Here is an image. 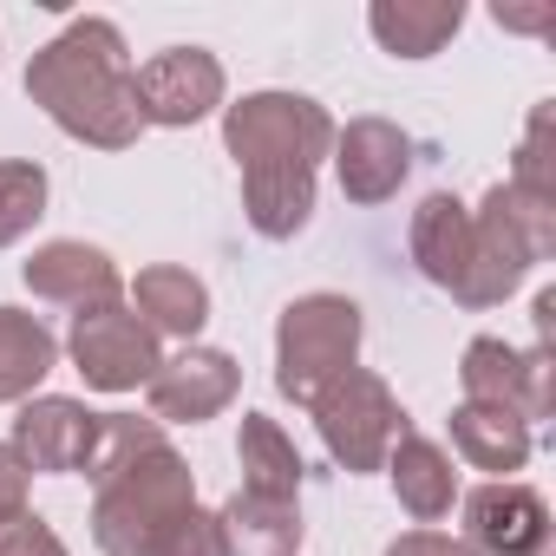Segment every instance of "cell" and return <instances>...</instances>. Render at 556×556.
Masks as SVG:
<instances>
[{
    "label": "cell",
    "instance_id": "obj_6",
    "mask_svg": "<svg viewBox=\"0 0 556 556\" xmlns=\"http://www.w3.org/2000/svg\"><path fill=\"white\" fill-rule=\"evenodd\" d=\"M308 413H315L321 445H328V458L341 471H387V452L400 445V432H413L393 387L380 374H367V367H348Z\"/></svg>",
    "mask_w": 556,
    "mask_h": 556
},
{
    "label": "cell",
    "instance_id": "obj_9",
    "mask_svg": "<svg viewBox=\"0 0 556 556\" xmlns=\"http://www.w3.org/2000/svg\"><path fill=\"white\" fill-rule=\"evenodd\" d=\"M131 99L144 125H170V131L203 125L223 105V60L203 47H164L131 73Z\"/></svg>",
    "mask_w": 556,
    "mask_h": 556
},
{
    "label": "cell",
    "instance_id": "obj_8",
    "mask_svg": "<svg viewBox=\"0 0 556 556\" xmlns=\"http://www.w3.org/2000/svg\"><path fill=\"white\" fill-rule=\"evenodd\" d=\"M66 354H73V367L86 374V387H99V393H138V387H151V374L164 367L157 334H151L125 302H105V308L73 315Z\"/></svg>",
    "mask_w": 556,
    "mask_h": 556
},
{
    "label": "cell",
    "instance_id": "obj_15",
    "mask_svg": "<svg viewBox=\"0 0 556 556\" xmlns=\"http://www.w3.org/2000/svg\"><path fill=\"white\" fill-rule=\"evenodd\" d=\"M406 242H413V262H419L426 282L445 289V295L458 302L465 268H471V203H458L452 190H432V197L413 210Z\"/></svg>",
    "mask_w": 556,
    "mask_h": 556
},
{
    "label": "cell",
    "instance_id": "obj_25",
    "mask_svg": "<svg viewBox=\"0 0 556 556\" xmlns=\"http://www.w3.org/2000/svg\"><path fill=\"white\" fill-rule=\"evenodd\" d=\"M0 556H73V549L60 543V530H53L47 517L21 510V517L0 523Z\"/></svg>",
    "mask_w": 556,
    "mask_h": 556
},
{
    "label": "cell",
    "instance_id": "obj_26",
    "mask_svg": "<svg viewBox=\"0 0 556 556\" xmlns=\"http://www.w3.org/2000/svg\"><path fill=\"white\" fill-rule=\"evenodd\" d=\"M157 556H229V536H223V517L197 504V510L184 517V530H177V536H170V543H164Z\"/></svg>",
    "mask_w": 556,
    "mask_h": 556
},
{
    "label": "cell",
    "instance_id": "obj_3",
    "mask_svg": "<svg viewBox=\"0 0 556 556\" xmlns=\"http://www.w3.org/2000/svg\"><path fill=\"white\" fill-rule=\"evenodd\" d=\"M27 99L79 144L92 151H125L138 144L144 118L131 99V60H125V34L99 14L66 21L60 40H47L27 66Z\"/></svg>",
    "mask_w": 556,
    "mask_h": 556
},
{
    "label": "cell",
    "instance_id": "obj_2",
    "mask_svg": "<svg viewBox=\"0 0 556 556\" xmlns=\"http://www.w3.org/2000/svg\"><path fill=\"white\" fill-rule=\"evenodd\" d=\"M86 471H92V543L105 556H157L197 510V478L157 419L105 413Z\"/></svg>",
    "mask_w": 556,
    "mask_h": 556
},
{
    "label": "cell",
    "instance_id": "obj_11",
    "mask_svg": "<svg viewBox=\"0 0 556 556\" xmlns=\"http://www.w3.org/2000/svg\"><path fill=\"white\" fill-rule=\"evenodd\" d=\"M99 426L105 413H92L86 400H66V393H40V400H21V419H14V458L27 471H86L92 452H99Z\"/></svg>",
    "mask_w": 556,
    "mask_h": 556
},
{
    "label": "cell",
    "instance_id": "obj_1",
    "mask_svg": "<svg viewBox=\"0 0 556 556\" xmlns=\"http://www.w3.org/2000/svg\"><path fill=\"white\" fill-rule=\"evenodd\" d=\"M223 144L242 170V216L262 242H295L315 216V177L334 151V118L308 92H249L223 105Z\"/></svg>",
    "mask_w": 556,
    "mask_h": 556
},
{
    "label": "cell",
    "instance_id": "obj_23",
    "mask_svg": "<svg viewBox=\"0 0 556 556\" xmlns=\"http://www.w3.org/2000/svg\"><path fill=\"white\" fill-rule=\"evenodd\" d=\"M47 216V170L34 157H0V249H14Z\"/></svg>",
    "mask_w": 556,
    "mask_h": 556
},
{
    "label": "cell",
    "instance_id": "obj_27",
    "mask_svg": "<svg viewBox=\"0 0 556 556\" xmlns=\"http://www.w3.org/2000/svg\"><path fill=\"white\" fill-rule=\"evenodd\" d=\"M27 478H34V471L14 458V445H0V523L27 510Z\"/></svg>",
    "mask_w": 556,
    "mask_h": 556
},
{
    "label": "cell",
    "instance_id": "obj_5",
    "mask_svg": "<svg viewBox=\"0 0 556 556\" xmlns=\"http://www.w3.org/2000/svg\"><path fill=\"white\" fill-rule=\"evenodd\" d=\"M348 367H361V302L348 295H295L275 321V393L315 406Z\"/></svg>",
    "mask_w": 556,
    "mask_h": 556
},
{
    "label": "cell",
    "instance_id": "obj_13",
    "mask_svg": "<svg viewBox=\"0 0 556 556\" xmlns=\"http://www.w3.org/2000/svg\"><path fill=\"white\" fill-rule=\"evenodd\" d=\"M21 282H27L40 302H60V308H73V315L105 308V302H125L118 262H112L99 242H73V236L40 242V249L27 255V268H21Z\"/></svg>",
    "mask_w": 556,
    "mask_h": 556
},
{
    "label": "cell",
    "instance_id": "obj_10",
    "mask_svg": "<svg viewBox=\"0 0 556 556\" xmlns=\"http://www.w3.org/2000/svg\"><path fill=\"white\" fill-rule=\"evenodd\" d=\"M471 556H549V504L517 478H491L465 491V536Z\"/></svg>",
    "mask_w": 556,
    "mask_h": 556
},
{
    "label": "cell",
    "instance_id": "obj_18",
    "mask_svg": "<svg viewBox=\"0 0 556 556\" xmlns=\"http://www.w3.org/2000/svg\"><path fill=\"white\" fill-rule=\"evenodd\" d=\"M458 27H465L458 0H374L367 8V34L393 60H432Z\"/></svg>",
    "mask_w": 556,
    "mask_h": 556
},
{
    "label": "cell",
    "instance_id": "obj_7",
    "mask_svg": "<svg viewBox=\"0 0 556 556\" xmlns=\"http://www.w3.org/2000/svg\"><path fill=\"white\" fill-rule=\"evenodd\" d=\"M458 387H465V406L517 413L523 426L556 413V361H549L543 341L523 354V348H510L497 334H478L465 348V361H458Z\"/></svg>",
    "mask_w": 556,
    "mask_h": 556
},
{
    "label": "cell",
    "instance_id": "obj_29",
    "mask_svg": "<svg viewBox=\"0 0 556 556\" xmlns=\"http://www.w3.org/2000/svg\"><path fill=\"white\" fill-rule=\"evenodd\" d=\"M497 27H517V34H543V27H549V8H536V14H517V8H497Z\"/></svg>",
    "mask_w": 556,
    "mask_h": 556
},
{
    "label": "cell",
    "instance_id": "obj_24",
    "mask_svg": "<svg viewBox=\"0 0 556 556\" xmlns=\"http://www.w3.org/2000/svg\"><path fill=\"white\" fill-rule=\"evenodd\" d=\"M510 190L536 197V203H556V170H549V105L530 112L523 125V144H517V164H510Z\"/></svg>",
    "mask_w": 556,
    "mask_h": 556
},
{
    "label": "cell",
    "instance_id": "obj_19",
    "mask_svg": "<svg viewBox=\"0 0 556 556\" xmlns=\"http://www.w3.org/2000/svg\"><path fill=\"white\" fill-rule=\"evenodd\" d=\"M216 517H223L229 556H295L308 530L295 497H255V491H236Z\"/></svg>",
    "mask_w": 556,
    "mask_h": 556
},
{
    "label": "cell",
    "instance_id": "obj_14",
    "mask_svg": "<svg viewBox=\"0 0 556 556\" xmlns=\"http://www.w3.org/2000/svg\"><path fill=\"white\" fill-rule=\"evenodd\" d=\"M328 157H334V177H341L348 203H387L413 177V138L393 118H354L348 131H334Z\"/></svg>",
    "mask_w": 556,
    "mask_h": 556
},
{
    "label": "cell",
    "instance_id": "obj_12",
    "mask_svg": "<svg viewBox=\"0 0 556 556\" xmlns=\"http://www.w3.org/2000/svg\"><path fill=\"white\" fill-rule=\"evenodd\" d=\"M236 387H242L236 354H223V348H184L177 361H164L151 374L144 400H151L157 426H203V419H216L236 400Z\"/></svg>",
    "mask_w": 556,
    "mask_h": 556
},
{
    "label": "cell",
    "instance_id": "obj_22",
    "mask_svg": "<svg viewBox=\"0 0 556 556\" xmlns=\"http://www.w3.org/2000/svg\"><path fill=\"white\" fill-rule=\"evenodd\" d=\"M452 445L471 471L510 478L530 465V426L517 413H491V406H458L452 413Z\"/></svg>",
    "mask_w": 556,
    "mask_h": 556
},
{
    "label": "cell",
    "instance_id": "obj_20",
    "mask_svg": "<svg viewBox=\"0 0 556 556\" xmlns=\"http://www.w3.org/2000/svg\"><path fill=\"white\" fill-rule=\"evenodd\" d=\"M236 465H242V491H255V497H295L302 504V452H295V439L275 426L268 413H242Z\"/></svg>",
    "mask_w": 556,
    "mask_h": 556
},
{
    "label": "cell",
    "instance_id": "obj_4",
    "mask_svg": "<svg viewBox=\"0 0 556 556\" xmlns=\"http://www.w3.org/2000/svg\"><path fill=\"white\" fill-rule=\"evenodd\" d=\"M549 249H556V203L491 184L484 203L471 210V268H465L458 308H497Z\"/></svg>",
    "mask_w": 556,
    "mask_h": 556
},
{
    "label": "cell",
    "instance_id": "obj_28",
    "mask_svg": "<svg viewBox=\"0 0 556 556\" xmlns=\"http://www.w3.org/2000/svg\"><path fill=\"white\" fill-rule=\"evenodd\" d=\"M387 556H471V549L458 536H445V530H406V536L387 543Z\"/></svg>",
    "mask_w": 556,
    "mask_h": 556
},
{
    "label": "cell",
    "instance_id": "obj_16",
    "mask_svg": "<svg viewBox=\"0 0 556 556\" xmlns=\"http://www.w3.org/2000/svg\"><path fill=\"white\" fill-rule=\"evenodd\" d=\"M387 478H393V497L406 504L413 523H439V517H452V504H458V471H452V458H445L432 439H419V432H400V445L387 452Z\"/></svg>",
    "mask_w": 556,
    "mask_h": 556
},
{
    "label": "cell",
    "instance_id": "obj_21",
    "mask_svg": "<svg viewBox=\"0 0 556 556\" xmlns=\"http://www.w3.org/2000/svg\"><path fill=\"white\" fill-rule=\"evenodd\" d=\"M60 367V341L40 315L27 308H0V406L34 400V387Z\"/></svg>",
    "mask_w": 556,
    "mask_h": 556
},
{
    "label": "cell",
    "instance_id": "obj_17",
    "mask_svg": "<svg viewBox=\"0 0 556 556\" xmlns=\"http://www.w3.org/2000/svg\"><path fill=\"white\" fill-rule=\"evenodd\" d=\"M131 315H138L157 341H164V334L197 341L203 321H210V289L197 282L190 268L157 262V268H138V282H131Z\"/></svg>",
    "mask_w": 556,
    "mask_h": 556
}]
</instances>
